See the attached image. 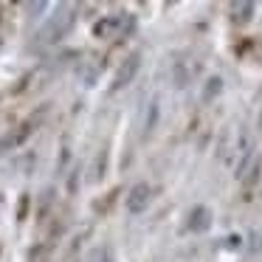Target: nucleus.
I'll use <instances>...</instances> for the list:
<instances>
[{
  "label": "nucleus",
  "instance_id": "f257e3e1",
  "mask_svg": "<svg viewBox=\"0 0 262 262\" xmlns=\"http://www.w3.org/2000/svg\"><path fill=\"white\" fill-rule=\"evenodd\" d=\"M149 200H152V189H149L147 183H136V186L130 189V194H127V211L138 214V211H144L149 206Z\"/></svg>",
  "mask_w": 262,
  "mask_h": 262
},
{
  "label": "nucleus",
  "instance_id": "f03ea898",
  "mask_svg": "<svg viewBox=\"0 0 262 262\" xmlns=\"http://www.w3.org/2000/svg\"><path fill=\"white\" fill-rule=\"evenodd\" d=\"M71 26V14H62V17H54L51 23L46 26V29L40 31V42H51V40H57L59 34H62L65 29Z\"/></svg>",
  "mask_w": 262,
  "mask_h": 262
},
{
  "label": "nucleus",
  "instance_id": "7ed1b4c3",
  "mask_svg": "<svg viewBox=\"0 0 262 262\" xmlns=\"http://www.w3.org/2000/svg\"><path fill=\"white\" fill-rule=\"evenodd\" d=\"M136 71H138V54H133L130 59H127L124 65L119 68V74H116V82H113V91H119V88H124L127 82L136 76Z\"/></svg>",
  "mask_w": 262,
  "mask_h": 262
},
{
  "label": "nucleus",
  "instance_id": "20e7f679",
  "mask_svg": "<svg viewBox=\"0 0 262 262\" xmlns=\"http://www.w3.org/2000/svg\"><path fill=\"white\" fill-rule=\"evenodd\" d=\"M209 211H206V209H198V211H194V214H192V228H194V231H206V228H209Z\"/></svg>",
  "mask_w": 262,
  "mask_h": 262
},
{
  "label": "nucleus",
  "instance_id": "39448f33",
  "mask_svg": "<svg viewBox=\"0 0 262 262\" xmlns=\"http://www.w3.org/2000/svg\"><path fill=\"white\" fill-rule=\"evenodd\" d=\"M234 12H237V20H248L251 17L248 12H254V6H251V3H237V6H234Z\"/></svg>",
  "mask_w": 262,
  "mask_h": 262
}]
</instances>
